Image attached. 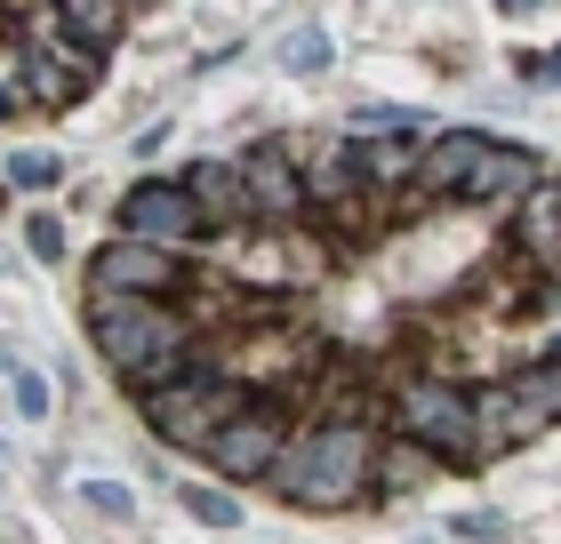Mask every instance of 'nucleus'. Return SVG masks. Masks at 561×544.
<instances>
[{
  "label": "nucleus",
  "mask_w": 561,
  "mask_h": 544,
  "mask_svg": "<svg viewBox=\"0 0 561 544\" xmlns=\"http://www.w3.org/2000/svg\"><path fill=\"white\" fill-rule=\"evenodd\" d=\"M89 345L105 352V369L129 393H161L193 369L201 352V321L176 297H121V289H89Z\"/></svg>",
  "instance_id": "f257e3e1"
},
{
  "label": "nucleus",
  "mask_w": 561,
  "mask_h": 544,
  "mask_svg": "<svg viewBox=\"0 0 561 544\" xmlns=\"http://www.w3.org/2000/svg\"><path fill=\"white\" fill-rule=\"evenodd\" d=\"M369 456H377V425L369 417H297L289 449L273 456L265 488L297 512H345L369 497Z\"/></svg>",
  "instance_id": "f03ea898"
},
{
  "label": "nucleus",
  "mask_w": 561,
  "mask_h": 544,
  "mask_svg": "<svg viewBox=\"0 0 561 544\" xmlns=\"http://www.w3.org/2000/svg\"><path fill=\"white\" fill-rule=\"evenodd\" d=\"M386 425L401 440H417V449H433L442 464H481V449H473V384H457L442 369L386 384Z\"/></svg>",
  "instance_id": "7ed1b4c3"
},
{
  "label": "nucleus",
  "mask_w": 561,
  "mask_h": 544,
  "mask_svg": "<svg viewBox=\"0 0 561 544\" xmlns=\"http://www.w3.org/2000/svg\"><path fill=\"white\" fill-rule=\"evenodd\" d=\"M297 417H305V401H289V393H249L233 417L217 425V440L201 449V464H209L225 488H265V473H273V456L289 449Z\"/></svg>",
  "instance_id": "20e7f679"
},
{
  "label": "nucleus",
  "mask_w": 561,
  "mask_h": 544,
  "mask_svg": "<svg viewBox=\"0 0 561 544\" xmlns=\"http://www.w3.org/2000/svg\"><path fill=\"white\" fill-rule=\"evenodd\" d=\"M249 401V384L241 377H225V369H209V360L193 352V369L176 377V384H161V393H137V408H145V425L169 440V449H209L217 440V425L233 417V408Z\"/></svg>",
  "instance_id": "39448f33"
},
{
  "label": "nucleus",
  "mask_w": 561,
  "mask_h": 544,
  "mask_svg": "<svg viewBox=\"0 0 561 544\" xmlns=\"http://www.w3.org/2000/svg\"><path fill=\"white\" fill-rule=\"evenodd\" d=\"M193 273H201L193 248H161V241H137V232H113L89 256V289H121V297H185Z\"/></svg>",
  "instance_id": "423d86ee"
},
{
  "label": "nucleus",
  "mask_w": 561,
  "mask_h": 544,
  "mask_svg": "<svg viewBox=\"0 0 561 544\" xmlns=\"http://www.w3.org/2000/svg\"><path fill=\"white\" fill-rule=\"evenodd\" d=\"M241 169V193H249V224H273V232H297L313 224V209H305V176H297V152L289 137H257L249 152H233Z\"/></svg>",
  "instance_id": "0eeeda50"
},
{
  "label": "nucleus",
  "mask_w": 561,
  "mask_h": 544,
  "mask_svg": "<svg viewBox=\"0 0 561 544\" xmlns=\"http://www.w3.org/2000/svg\"><path fill=\"white\" fill-rule=\"evenodd\" d=\"M96 48L81 40H57V48H9V72L24 89V113H72L81 96L96 89Z\"/></svg>",
  "instance_id": "6e6552de"
},
{
  "label": "nucleus",
  "mask_w": 561,
  "mask_h": 544,
  "mask_svg": "<svg viewBox=\"0 0 561 544\" xmlns=\"http://www.w3.org/2000/svg\"><path fill=\"white\" fill-rule=\"evenodd\" d=\"M113 232H137V241H161V248H201V209L176 176H137L113 209Z\"/></svg>",
  "instance_id": "1a4fd4ad"
},
{
  "label": "nucleus",
  "mask_w": 561,
  "mask_h": 544,
  "mask_svg": "<svg viewBox=\"0 0 561 544\" xmlns=\"http://www.w3.org/2000/svg\"><path fill=\"white\" fill-rule=\"evenodd\" d=\"M538 432H553V417L514 377H473V449H481V464L505 456V449H529Z\"/></svg>",
  "instance_id": "9d476101"
},
{
  "label": "nucleus",
  "mask_w": 561,
  "mask_h": 544,
  "mask_svg": "<svg viewBox=\"0 0 561 544\" xmlns=\"http://www.w3.org/2000/svg\"><path fill=\"white\" fill-rule=\"evenodd\" d=\"M538 176H546V161H538L529 144H490V161H481V169H473V185H466V209H473V217H490V224H505V217L522 209V193L538 185Z\"/></svg>",
  "instance_id": "9b49d317"
},
{
  "label": "nucleus",
  "mask_w": 561,
  "mask_h": 544,
  "mask_svg": "<svg viewBox=\"0 0 561 544\" xmlns=\"http://www.w3.org/2000/svg\"><path fill=\"white\" fill-rule=\"evenodd\" d=\"M505 241H514V248H522V265H538V273L561 256V176H553V169L522 193V209L505 217Z\"/></svg>",
  "instance_id": "f8f14e48"
},
{
  "label": "nucleus",
  "mask_w": 561,
  "mask_h": 544,
  "mask_svg": "<svg viewBox=\"0 0 561 544\" xmlns=\"http://www.w3.org/2000/svg\"><path fill=\"white\" fill-rule=\"evenodd\" d=\"M176 185H185L193 209H201V241L249 224V193H241V169L233 161H185V169H176Z\"/></svg>",
  "instance_id": "ddd939ff"
},
{
  "label": "nucleus",
  "mask_w": 561,
  "mask_h": 544,
  "mask_svg": "<svg viewBox=\"0 0 561 544\" xmlns=\"http://www.w3.org/2000/svg\"><path fill=\"white\" fill-rule=\"evenodd\" d=\"M433 473H442V456L393 432V440H377V456H369V497H386V505H393V497H417Z\"/></svg>",
  "instance_id": "4468645a"
},
{
  "label": "nucleus",
  "mask_w": 561,
  "mask_h": 544,
  "mask_svg": "<svg viewBox=\"0 0 561 544\" xmlns=\"http://www.w3.org/2000/svg\"><path fill=\"white\" fill-rule=\"evenodd\" d=\"M65 9V24H72V40L81 48H96V57H105V48L129 33V16H137V0H57Z\"/></svg>",
  "instance_id": "2eb2a0df"
},
{
  "label": "nucleus",
  "mask_w": 561,
  "mask_h": 544,
  "mask_svg": "<svg viewBox=\"0 0 561 544\" xmlns=\"http://www.w3.org/2000/svg\"><path fill=\"white\" fill-rule=\"evenodd\" d=\"M433 128H442V120H433L425 105H377V96L345 113V137L353 144H369V137H433Z\"/></svg>",
  "instance_id": "dca6fc26"
},
{
  "label": "nucleus",
  "mask_w": 561,
  "mask_h": 544,
  "mask_svg": "<svg viewBox=\"0 0 561 544\" xmlns=\"http://www.w3.org/2000/svg\"><path fill=\"white\" fill-rule=\"evenodd\" d=\"M417 144H425V137H369V144H362V176H369V193H410V176H417Z\"/></svg>",
  "instance_id": "f3484780"
},
{
  "label": "nucleus",
  "mask_w": 561,
  "mask_h": 544,
  "mask_svg": "<svg viewBox=\"0 0 561 544\" xmlns=\"http://www.w3.org/2000/svg\"><path fill=\"white\" fill-rule=\"evenodd\" d=\"M505 377H514V384H522V393H529V401H538V408H546V417L561 425V352H553V345H538V352H529V360H522V369H505Z\"/></svg>",
  "instance_id": "a211bd4d"
},
{
  "label": "nucleus",
  "mask_w": 561,
  "mask_h": 544,
  "mask_svg": "<svg viewBox=\"0 0 561 544\" xmlns=\"http://www.w3.org/2000/svg\"><path fill=\"white\" fill-rule=\"evenodd\" d=\"M176 505H185L201 529H241V497H233V488H201V481H185V488H176Z\"/></svg>",
  "instance_id": "6ab92c4d"
},
{
  "label": "nucleus",
  "mask_w": 561,
  "mask_h": 544,
  "mask_svg": "<svg viewBox=\"0 0 561 544\" xmlns=\"http://www.w3.org/2000/svg\"><path fill=\"white\" fill-rule=\"evenodd\" d=\"M273 57L289 65V72H329V65H337V48H329V33H321V24H297V33H280V48H273Z\"/></svg>",
  "instance_id": "aec40b11"
},
{
  "label": "nucleus",
  "mask_w": 561,
  "mask_h": 544,
  "mask_svg": "<svg viewBox=\"0 0 561 544\" xmlns=\"http://www.w3.org/2000/svg\"><path fill=\"white\" fill-rule=\"evenodd\" d=\"M65 176L57 152H9V169H0V185H16V193H48Z\"/></svg>",
  "instance_id": "412c9836"
},
{
  "label": "nucleus",
  "mask_w": 561,
  "mask_h": 544,
  "mask_svg": "<svg viewBox=\"0 0 561 544\" xmlns=\"http://www.w3.org/2000/svg\"><path fill=\"white\" fill-rule=\"evenodd\" d=\"M81 505L105 512V521H129V512H137V488H121V481H81Z\"/></svg>",
  "instance_id": "4be33fe9"
},
{
  "label": "nucleus",
  "mask_w": 561,
  "mask_h": 544,
  "mask_svg": "<svg viewBox=\"0 0 561 544\" xmlns=\"http://www.w3.org/2000/svg\"><path fill=\"white\" fill-rule=\"evenodd\" d=\"M9 384H16V417H48V408H57V393H48V377H33V369H9Z\"/></svg>",
  "instance_id": "5701e85b"
},
{
  "label": "nucleus",
  "mask_w": 561,
  "mask_h": 544,
  "mask_svg": "<svg viewBox=\"0 0 561 544\" xmlns=\"http://www.w3.org/2000/svg\"><path fill=\"white\" fill-rule=\"evenodd\" d=\"M514 72H522L529 89H561V48H522Z\"/></svg>",
  "instance_id": "b1692460"
},
{
  "label": "nucleus",
  "mask_w": 561,
  "mask_h": 544,
  "mask_svg": "<svg viewBox=\"0 0 561 544\" xmlns=\"http://www.w3.org/2000/svg\"><path fill=\"white\" fill-rule=\"evenodd\" d=\"M24 248L57 265V256H65V224H57V217H24Z\"/></svg>",
  "instance_id": "393cba45"
},
{
  "label": "nucleus",
  "mask_w": 561,
  "mask_h": 544,
  "mask_svg": "<svg viewBox=\"0 0 561 544\" xmlns=\"http://www.w3.org/2000/svg\"><path fill=\"white\" fill-rule=\"evenodd\" d=\"M457 536H473V544H505V521H497V512H457Z\"/></svg>",
  "instance_id": "a878e982"
},
{
  "label": "nucleus",
  "mask_w": 561,
  "mask_h": 544,
  "mask_svg": "<svg viewBox=\"0 0 561 544\" xmlns=\"http://www.w3.org/2000/svg\"><path fill=\"white\" fill-rule=\"evenodd\" d=\"M9 113H24V89H16V72H9V57H0V120Z\"/></svg>",
  "instance_id": "bb28decb"
},
{
  "label": "nucleus",
  "mask_w": 561,
  "mask_h": 544,
  "mask_svg": "<svg viewBox=\"0 0 561 544\" xmlns=\"http://www.w3.org/2000/svg\"><path fill=\"white\" fill-rule=\"evenodd\" d=\"M505 16H538V9H553V0H497Z\"/></svg>",
  "instance_id": "cd10ccee"
}]
</instances>
